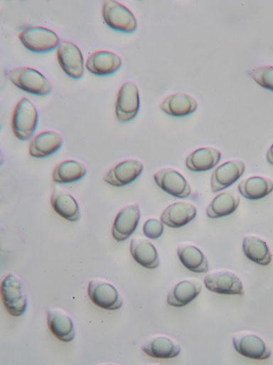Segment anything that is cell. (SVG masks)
<instances>
[{
  "mask_svg": "<svg viewBox=\"0 0 273 365\" xmlns=\"http://www.w3.org/2000/svg\"><path fill=\"white\" fill-rule=\"evenodd\" d=\"M8 77L14 86L31 94L46 96L52 91L50 81L33 68H16L9 73Z\"/></svg>",
  "mask_w": 273,
  "mask_h": 365,
  "instance_id": "obj_3",
  "label": "cell"
},
{
  "mask_svg": "<svg viewBox=\"0 0 273 365\" xmlns=\"http://www.w3.org/2000/svg\"><path fill=\"white\" fill-rule=\"evenodd\" d=\"M88 296L96 306L102 309L116 311L123 305V298L111 283L102 279L90 281Z\"/></svg>",
  "mask_w": 273,
  "mask_h": 365,
  "instance_id": "obj_6",
  "label": "cell"
},
{
  "mask_svg": "<svg viewBox=\"0 0 273 365\" xmlns=\"http://www.w3.org/2000/svg\"><path fill=\"white\" fill-rule=\"evenodd\" d=\"M156 184L166 192L178 198H187L191 193V186L181 173L171 168L160 170L155 175Z\"/></svg>",
  "mask_w": 273,
  "mask_h": 365,
  "instance_id": "obj_11",
  "label": "cell"
},
{
  "mask_svg": "<svg viewBox=\"0 0 273 365\" xmlns=\"http://www.w3.org/2000/svg\"><path fill=\"white\" fill-rule=\"evenodd\" d=\"M267 160L269 164L273 165V144L271 145V148L268 150Z\"/></svg>",
  "mask_w": 273,
  "mask_h": 365,
  "instance_id": "obj_32",
  "label": "cell"
},
{
  "mask_svg": "<svg viewBox=\"0 0 273 365\" xmlns=\"http://www.w3.org/2000/svg\"><path fill=\"white\" fill-rule=\"evenodd\" d=\"M197 215L196 207L188 202H175L168 206L162 214L161 222L171 228H181Z\"/></svg>",
  "mask_w": 273,
  "mask_h": 365,
  "instance_id": "obj_18",
  "label": "cell"
},
{
  "mask_svg": "<svg viewBox=\"0 0 273 365\" xmlns=\"http://www.w3.org/2000/svg\"><path fill=\"white\" fill-rule=\"evenodd\" d=\"M238 190L248 200H260L273 191V182L267 178L253 176L240 182Z\"/></svg>",
  "mask_w": 273,
  "mask_h": 365,
  "instance_id": "obj_25",
  "label": "cell"
},
{
  "mask_svg": "<svg viewBox=\"0 0 273 365\" xmlns=\"http://www.w3.org/2000/svg\"><path fill=\"white\" fill-rule=\"evenodd\" d=\"M206 288L223 295H244L242 282L235 273L219 271L208 274L204 279Z\"/></svg>",
  "mask_w": 273,
  "mask_h": 365,
  "instance_id": "obj_9",
  "label": "cell"
},
{
  "mask_svg": "<svg viewBox=\"0 0 273 365\" xmlns=\"http://www.w3.org/2000/svg\"><path fill=\"white\" fill-rule=\"evenodd\" d=\"M21 42L28 51L34 53H46L59 46L58 35L50 29L31 26L23 29L19 34Z\"/></svg>",
  "mask_w": 273,
  "mask_h": 365,
  "instance_id": "obj_4",
  "label": "cell"
},
{
  "mask_svg": "<svg viewBox=\"0 0 273 365\" xmlns=\"http://www.w3.org/2000/svg\"><path fill=\"white\" fill-rule=\"evenodd\" d=\"M86 173V167L80 162L66 160L55 167L53 180L58 183H72L81 180Z\"/></svg>",
  "mask_w": 273,
  "mask_h": 365,
  "instance_id": "obj_29",
  "label": "cell"
},
{
  "mask_svg": "<svg viewBox=\"0 0 273 365\" xmlns=\"http://www.w3.org/2000/svg\"><path fill=\"white\" fill-rule=\"evenodd\" d=\"M240 204V197L235 192H224L218 195L208 205L206 213L211 218L228 216L235 212Z\"/></svg>",
  "mask_w": 273,
  "mask_h": 365,
  "instance_id": "obj_27",
  "label": "cell"
},
{
  "mask_svg": "<svg viewBox=\"0 0 273 365\" xmlns=\"http://www.w3.org/2000/svg\"><path fill=\"white\" fill-rule=\"evenodd\" d=\"M1 298L6 310L14 317L26 312L28 297L25 283L14 274H8L1 284Z\"/></svg>",
  "mask_w": 273,
  "mask_h": 365,
  "instance_id": "obj_1",
  "label": "cell"
},
{
  "mask_svg": "<svg viewBox=\"0 0 273 365\" xmlns=\"http://www.w3.org/2000/svg\"><path fill=\"white\" fill-rule=\"evenodd\" d=\"M220 159V150L213 148H200L190 154L186 166L192 172H206L218 165Z\"/></svg>",
  "mask_w": 273,
  "mask_h": 365,
  "instance_id": "obj_24",
  "label": "cell"
},
{
  "mask_svg": "<svg viewBox=\"0 0 273 365\" xmlns=\"http://www.w3.org/2000/svg\"><path fill=\"white\" fill-rule=\"evenodd\" d=\"M235 350L245 358L253 360H267L272 354L264 340L251 332H240L232 337Z\"/></svg>",
  "mask_w": 273,
  "mask_h": 365,
  "instance_id": "obj_8",
  "label": "cell"
},
{
  "mask_svg": "<svg viewBox=\"0 0 273 365\" xmlns=\"http://www.w3.org/2000/svg\"><path fill=\"white\" fill-rule=\"evenodd\" d=\"M143 164L136 160H127L109 170L104 180L111 185H127L135 181L143 171Z\"/></svg>",
  "mask_w": 273,
  "mask_h": 365,
  "instance_id": "obj_15",
  "label": "cell"
},
{
  "mask_svg": "<svg viewBox=\"0 0 273 365\" xmlns=\"http://www.w3.org/2000/svg\"><path fill=\"white\" fill-rule=\"evenodd\" d=\"M56 55L60 67L69 77L78 79L83 76L84 58L82 51L75 44L68 41L61 42Z\"/></svg>",
  "mask_w": 273,
  "mask_h": 365,
  "instance_id": "obj_10",
  "label": "cell"
},
{
  "mask_svg": "<svg viewBox=\"0 0 273 365\" xmlns=\"http://www.w3.org/2000/svg\"><path fill=\"white\" fill-rule=\"evenodd\" d=\"M250 76L257 84L273 92V67L257 68L250 72Z\"/></svg>",
  "mask_w": 273,
  "mask_h": 365,
  "instance_id": "obj_30",
  "label": "cell"
},
{
  "mask_svg": "<svg viewBox=\"0 0 273 365\" xmlns=\"http://www.w3.org/2000/svg\"><path fill=\"white\" fill-rule=\"evenodd\" d=\"M63 144L62 136L55 132H44L37 135L29 145L31 157L43 158L52 155Z\"/></svg>",
  "mask_w": 273,
  "mask_h": 365,
  "instance_id": "obj_20",
  "label": "cell"
},
{
  "mask_svg": "<svg viewBox=\"0 0 273 365\" xmlns=\"http://www.w3.org/2000/svg\"><path fill=\"white\" fill-rule=\"evenodd\" d=\"M202 285L197 280H184L176 284L167 297V304L175 307L189 304L199 295Z\"/></svg>",
  "mask_w": 273,
  "mask_h": 365,
  "instance_id": "obj_21",
  "label": "cell"
},
{
  "mask_svg": "<svg viewBox=\"0 0 273 365\" xmlns=\"http://www.w3.org/2000/svg\"><path fill=\"white\" fill-rule=\"evenodd\" d=\"M245 165L242 160H232L216 168L212 175L211 187L218 192L235 183L244 174Z\"/></svg>",
  "mask_w": 273,
  "mask_h": 365,
  "instance_id": "obj_13",
  "label": "cell"
},
{
  "mask_svg": "<svg viewBox=\"0 0 273 365\" xmlns=\"http://www.w3.org/2000/svg\"><path fill=\"white\" fill-rule=\"evenodd\" d=\"M51 205L56 213L69 222H77L81 215L76 200L62 188H54L51 196Z\"/></svg>",
  "mask_w": 273,
  "mask_h": 365,
  "instance_id": "obj_19",
  "label": "cell"
},
{
  "mask_svg": "<svg viewBox=\"0 0 273 365\" xmlns=\"http://www.w3.org/2000/svg\"><path fill=\"white\" fill-rule=\"evenodd\" d=\"M142 350L151 358L170 359L178 356L181 348L174 339L163 335H156L151 336L144 343Z\"/></svg>",
  "mask_w": 273,
  "mask_h": 365,
  "instance_id": "obj_16",
  "label": "cell"
},
{
  "mask_svg": "<svg viewBox=\"0 0 273 365\" xmlns=\"http://www.w3.org/2000/svg\"><path fill=\"white\" fill-rule=\"evenodd\" d=\"M38 118L35 105L27 98L21 100L12 117V130L15 136L21 141L30 140L36 131Z\"/></svg>",
  "mask_w": 273,
  "mask_h": 365,
  "instance_id": "obj_2",
  "label": "cell"
},
{
  "mask_svg": "<svg viewBox=\"0 0 273 365\" xmlns=\"http://www.w3.org/2000/svg\"><path fill=\"white\" fill-rule=\"evenodd\" d=\"M243 250L245 256L256 264L267 266L272 262V255L267 243L259 237H246L243 241Z\"/></svg>",
  "mask_w": 273,
  "mask_h": 365,
  "instance_id": "obj_28",
  "label": "cell"
},
{
  "mask_svg": "<svg viewBox=\"0 0 273 365\" xmlns=\"http://www.w3.org/2000/svg\"><path fill=\"white\" fill-rule=\"evenodd\" d=\"M122 65V60L117 54L109 51H98L87 59L86 68L93 75L106 76L114 74Z\"/></svg>",
  "mask_w": 273,
  "mask_h": 365,
  "instance_id": "obj_17",
  "label": "cell"
},
{
  "mask_svg": "<svg viewBox=\"0 0 273 365\" xmlns=\"http://www.w3.org/2000/svg\"><path fill=\"white\" fill-rule=\"evenodd\" d=\"M178 255L182 264L189 271L196 273H205L208 271L207 258L196 247L182 245L178 249Z\"/></svg>",
  "mask_w": 273,
  "mask_h": 365,
  "instance_id": "obj_26",
  "label": "cell"
},
{
  "mask_svg": "<svg viewBox=\"0 0 273 365\" xmlns=\"http://www.w3.org/2000/svg\"><path fill=\"white\" fill-rule=\"evenodd\" d=\"M48 327L53 335L60 341L68 343L75 336V324L68 312L60 308L47 310Z\"/></svg>",
  "mask_w": 273,
  "mask_h": 365,
  "instance_id": "obj_12",
  "label": "cell"
},
{
  "mask_svg": "<svg viewBox=\"0 0 273 365\" xmlns=\"http://www.w3.org/2000/svg\"><path fill=\"white\" fill-rule=\"evenodd\" d=\"M102 17L109 28L125 34H132L138 27L133 13L117 1H106L103 4Z\"/></svg>",
  "mask_w": 273,
  "mask_h": 365,
  "instance_id": "obj_5",
  "label": "cell"
},
{
  "mask_svg": "<svg viewBox=\"0 0 273 365\" xmlns=\"http://www.w3.org/2000/svg\"><path fill=\"white\" fill-rule=\"evenodd\" d=\"M140 216L138 205L123 208L117 215L112 226V237L118 242L129 238L138 227Z\"/></svg>",
  "mask_w": 273,
  "mask_h": 365,
  "instance_id": "obj_14",
  "label": "cell"
},
{
  "mask_svg": "<svg viewBox=\"0 0 273 365\" xmlns=\"http://www.w3.org/2000/svg\"><path fill=\"white\" fill-rule=\"evenodd\" d=\"M164 227L162 222L156 219H149L143 227V232L151 240H156L162 236Z\"/></svg>",
  "mask_w": 273,
  "mask_h": 365,
  "instance_id": "obj_31",
  "label": "cell"
},
{
  "mask_svg": "<svg viewBox=\"0 0 273 365\" xmlns=\"http://www.w3.org/2000/svg\"><path fill=\"white\" fill-rule=\"evenodd\" d=\"M198 108V102L188 94L176 93L168 96L160 106V108L167 115L173 117H186Z\"/></svg>",
  "mask_w": 273,
  "mask_h": 365,
  "instance_id": "obj_22",
  "label": "cell"
},
{
  "mask_svg": "<svg viewBox=\"0 0 273 365\" xmlns=\"http://www.w3.org/2000/svg\"><path fill=\"white\" fill-rule=\"evenodd\" d=\"M140 108V96L138 86L133 83H126L120 88L116 104V115L120 123H127L138 115Z\"/></svg>",
  "mask_w": 273,
  "mask_h": 365,
  "instance_id": "obj_7",
  "label": "cell"
},
{
  "mask_svg": "<svg viewBox=\"0 0 273 365\" xmlns=\"http://www.w3.org/2000/svg\"><path fill=\"white\" fill-rule=\"evenodd\" d=\"M131 254L134 261L149 269H154L159 264L156 247L146 239L135 238L131 242Z\"/></svg>",
  "mask_w": 273,
  "mask_h": 365,
  "instance_id": "obj_23",
  "label": "cell"
}]
</instances>
